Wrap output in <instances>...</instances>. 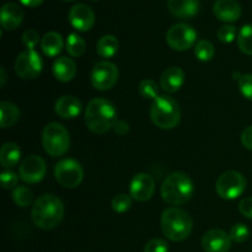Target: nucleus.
<instances>
[{"mask_svg": "<svg viewBox=\"0 0 252 252\" xmlns=\"http://www.w3.org/2000/svg\"><path fill=\"white\" fill-rule=\"evenodd\" d=\"M64 204L56 194H42L32 206V220L34 225L43 230H52L62 223L64 218Z\"/></svg>", "mask_w": 252, "mask_h": 252, "instance_id": "nucleus-1", "label": "nucleus"}, {"mask_svg": "<svg viewBox=\"0 0 252 252\" xmlns=\"http://www.w3.org/2000/svg\"><path fill=\"white\" fill-rule=\"evenodd\" d=\"M117 122V111L106 98H94L85 110L86 127L95 134H106Z\"/></svg>", "mask_w": 252, "mask_h": 252, "instance_id": "nucleus-2", "label": "nucleus"}, {"mask_svg": "<svg viewBox=\"0 0 252 252\" xmlns=\"http://www.w3.org/2000/svg\"><path fill=\"white\" fill-rule=\"evenodd\" d=\"M161 230L169 240L179 243L187 239L193 228L191 216L177 207L166 208L161 214Z\"/></svg>", "mask_w": 252, "mask_h": 252, "instance_id": "nucleus-3", "label": "nucleus"}, {"mask_svg": "<svg viewBox=\"0 0 252 252\" xmlns=\"http://www.w3.org/2000/svg\"><path fill=\"white\" fill-rule=\"evenodd\" d=\"M161 197L167 204L180 206L192 198L194 186L191 177L181 171H175L164 180L161 186Z\"/></svg>", "mask_w": 252, "mask_h": 252, "instance_id": "nucleus-4", "label": "nucleus"}, {"mask_svg": "<svg viewBox=\"0 0 252 252\" xmlns=\"http://www.w3.org/2000/svg\"><path fill=\"white\" fill-rule=\"evenodd\" d=\"M150 118L157 127L161 129H172L181 120V110L175 98L170 96H159L150 106Z\"/></svg>", "mask_w": 252, "mask_h": 252, "instance_id": "nucleus-5", "label": "nucleus"}, {"mask_svg": "<svg viewBox=\"0 0 252 252\" xmlns=\"http://www.w3.org/2000/svg\"><path fill=\"white\" fill-rule=\"evenodd\" d=\"M42 145L44 152L51 157H63L70 147L69 132L61 123H48L42 133Z\"/></svg>", "mask_w": 252, "mask_h": 252, "instance_id": "nucleus-6", "label": "nucleus"}, {"mask_svg": "<svg viewBox=\"0 0 252 252\" xmlns=\"http://www.w3.org/2000/svg\"><path fill=\"white\" fill-rule=\"evenodd\" d=\"M246 179L238 171H226L218 177L216 182V191L223 199H235L240 197L246 189Z\"/></svg>", "mask_w": 252, "mask_h": 252, "instance_id": "nucleus-7", "label": "nucleus"}, {"mask_svg": "<svg viewBox=\"0 0 252 252\" xmlns=\"http://www.w3.org/2000/svg\"><path fill=\"white\" fill-rule=\"evenodd\" d=\"M54 177L61 186L65 189H75L83 182L84 170L76 160L63 159L56 164Z\"/></svg>", "mask_w": 252, "mask_h": 252, "instance_id": "nucleus-8", "label": "nucleus"}, {"mask_svg": "<svg viewBox=\"0 0 252 252\" xmlns=\"http://www.w3.org/2000/svg\"><path fill=\"white\" fill-rule=\"evenodd\" d=\"M120 78L118 68L113 63L107 61L98 62L91 70V85L98 91H107L117 84Z\"/></svg>", "mask_w": 252, "mask_h": 252, "instance_id": "nucleus-9", "label": "nucleus"}, {"mask_svg": "<svg viewBox=\"0 0 252 252\" xmlns=\"http://www.w3.org/2000/svg\"><path fill=\"white\" fill-rule=\"evenodd\" d=\"M197 41V32L187 24H176L169 29L166 42L174 51L184 52L191 48Z\"/></svg>", "mask_w": 252, "mask_h": 252, "instance_id": "nucleus-10", "label": "nucleus"}, {"mask_svg": "<svg viewBox=\"0 0 252 252\" xmlns=\"http://www.w3.org/2000/svg\"><path fill=\"white\" fill-rule=\"evenodd\" d=\"M42 58L34 49H26L17 56L15 71L24 80L34 79L42 73Z\"/></svg>", "mask_w": 252, "mask_h": 252, "instance_id": "nucleus-11", "label": "nucleus"}, {"mask_svg": "<svg viewBox=\"0 0 252 252\" xmlns=\"http://www.w3.org/2000/svg\"><path fill=\"white\" fill-rule=\"evenodd\" d=\"M46 162L38 155L26 157L20 164V179L26 184H37L46 176Z\"/></svg>", "mask_w": 252, "mask_h": 252, "instance_id": "nucleus-12", "label": "nucleus"}, {"mask_svg": "<svg viewBox=\"0 0 252 252\" xmlns=\"http://www.w3.org/2000/svg\"><path fill=\"white\" fill-rule=\"evenodd\" d=\"M155 182L149 174L140 172L130 181L129 196L138 202H147L154 196Z\"/></svg>", "mask_w": 252, "mask_h": 252, "instance_id": "nucleus-13", "label": "nucleus"}, {"mask_svg": "<svg viewBox=\"0 0 252 252\" xmlns=\"http://www.w3.org/2000/svg\"><path fill=\"white\" fill-rule=\"evenodd\" d=\"M68 19L71 26L80 32L89 31L95 24V14L93 9L86 4L73 5L69 10Z\"/></svg>", "mask_w": 252, "mask_h": 252, "instance_id": "nucleus-14", "label": "nucleus"}, {"mask_svg": "<svg viewBox=\"0 0 252 252\" xmlns=\"http://www.w3.org/2000/svg\"><path fill=\"white\" fill-rule=\"evenodd\" d=\"M231 243L230 235L221 229H211L202 238V248L206 252H228Z\"/></svg>", "mask_w": 252, "mask_h": 252, "instance_id": "nucleus-15", "label": "nucleus"}, {"mask_svg": "<svg viewBox=\"0 0 252 252\" xmlns=\"http://www.w3.org/2000/svg\"><path fill=\"white\" fill-rule=\"evenodd\" d=\"M213 14L224 22H234L240 19L241 6L236 0H217L213 5Z\"/></svg>", "mask_w": 252, "mask_h": 252, "instance_id": "nucleus-16", "label": "nucleus"}, {"mask_svg": "<svg viewBox=\"0 0 252 252\" xmlns=\"http://www.w3.org/2000/svg\"><path fill=\"white\" fill-rule=\"evenodd\" d=\"M24 19V11L16 2H5L0 10V22L2 29L15 30L21 25Z\"/></svg>", "mask_w": 252, "mask_h": 252, "instance_id": "nucleus-17", "label": "nucleus"}, {"mask_svg": "<svg viewBox=\"0 0 252 252\" xmlns=\"http://www.w3.org/2000/svg\"><path fill=\"white\" fill-rule=\"evenodd\" d=\"M81 102L79 98L71 95H64L56 101L54 110L56 113L63 120H73L78 117L81 112Z\"/></svg>", "mask_w": 252, "mask_h": 252, "instance_id": "nucleus-18", "label": "nucleus"}, {"mask_svg": "<svg viewBox=\"0 0 252 252\" xmlns=\"http://www.w3.org/2000/svg\"><path fill=\"white\" fill-rule=\"evenodd\" d=\"M185 83V73L179 66H170L165 69L160 76V86L166 93H176Z\"/></svg>", "mask_w": 252, "mask_h": 252, "instance_id": "nucleus-19", "label": "nucleus"}, {"mask_svg": "<svg viewBox=\"0 0 252 252\" xmlns=\"http://www.w3.org/2000/svg\"><path fill=\"white\" fill-rule=\"evenodd\" d=\"M167 9L180 19L193 17L199 10V0H167Z\"/></svg>", "mask_w": 252, "mask_h": 252, "instance_id": "nucleus-20", "label": "nucleus"}, {"mask_svg": "<svg viewBox=\"0 0 252 252\" xmlns=\"http://www.w3.org/2000/svg\"><path fill=\"white\" fill-rule=\"evenodd\" d=\"M53 75L61 83H69L76 75V64L68 57H61L53 63Z\"/></svg>", "mask_w": 252, "mask_h": 252, "instance_id": "nucleus-21", "label": "nucleus"}, {"mask_svg": "<svg viewBox=\"0 0 252 252\" xmlns=\"http://www.w3.org/2000/svg\"><path fill=\"white\" fill-rule=\"evenodd\" d=\"M63 37L56 31H49L42 37L41 49L47 57H56L63 51Z\"/></svg>", "mask_w": 252, "mask_h": 252, "instance_id": "nucleus-22", "label": "nucleus"}, {"mask_svg": "<svg viewBox=\"0 0 252 252\" xmlns=\"http://www.w3.org/2000/svg\"><path fill=\"white\" fill-rule=\"evenodd\" d=\"M21 158V149L16 143L7 142L2 144L0 149V164L5 169H11L16 166Z\"/></svg>", "mask_w": 252, "mask_h": 252, "instance_id": "nucleus-23", "label": "nucleus"}, {"mask_svg": "<svg viewBox=\"0 0 252 252\" xmlns=\"http://www.w3.org/2000/svg\"><path fill=\"white\" fill-rule=\"evenodd\" d=\"M20 118V110L15 103L10 101H2L0 103V126L2 129L16 125Z\"/></svg>", "mask_w": 252, "mask_h": 252, "instance_id": "nucleus-24", "label": "nucleus"}, {"mask_svg": "<svg viewBox=\"0 0 252 252\" xmlns=\"http://www.w3.org/2000/svg\"><path fill=\"white\" fill-rule=\"evenodd\" d=\"M120 48V42L112 34H105L101 37L96 44V51H97L98 56L102 58H111L115 56Z\"/></svg>", "mask_w": 252, "mask_h": 252, "instance_id": "nucleus-25", "label": "nucleus"}, {"mask_svg": "<svg viewBox=\"0 0 252 252\" xmlns=\"http://www.w3.org/2000/svg\"><path fill=\"white\" fill-rule=\"evenodd\" d=\"M65 46L69 56L74 57V58L81 57L86 51V43L84 41V38L81 36H79L78 33H74V32L68 36Z\"/></svg>", "mask_w": 252, "mask_h": 252, "instance_id": "nucleus-26", "label": "nucleus"}, {"mask_svg": "<svg viewBox=\"0 0 252 252\" xmlns=\"http://www.w3.org/2000/svg\"><path fill=\"white\" fill-rule=\"evenodd\" d=\"M238 46L243 53L252 56V25L241 27L238 34Z\"/></svg>", "mask_w": 252, "mask_h": 252, "instance_id": "nucleus-27", "label": "nucleus"}, {"mask_svg": "<svg viewBox=\"0 0 252 252\" xmlns=\"http://www.w3.org/2000/svg\"><path fill=\"white\" fill-rule=\"evenodd\" d=\"M214 54H216V49H214L213 43L211 41L201 39L194 46V56L201 62H209L213 58Z\"/></svg>", "mask_w": 252, "mask_h": 252, "instance_id": "nucleus-28", "label": "nucleus"}, {"mask_svg": "<svg viewBox=\"0 0 252 252\" xmlns=\"http://www.w3.org/2000/svg\"><path fill=\"white\" fill-rule=\"evenodd\" d=\"M32 191L26 186H19L12 192V199L21 208H26L32 203Z\"/></svg>", "mask_w": 252, "mask_h": 252, "instance_id": "nucleus-29", "label": "nucleus"}, {"mask_svg": "<svg viewBox=\"0 0 252 252\" xmlns=\"http://www.w3.org/2000/svg\"><path fill=\"white\" fill-rule=\"evenodd\" d=\"M140 96L144 98H152L155 100L157 97H159V88H158V84L155 83L152 79H144L143 81H140L139 88H138Z\"/></svg>", "mask_w": 252, "mask_h": 252, "instance_id": "nucleus-30", "label": "nucleus"}, {"mask_svg": "<svg viewBox=\"0 0 252 252\" xmlns=\"http://www.w3.org/2000/svg\"><path fill=\"white\" fill-rule=\"evenodd\" d=\"M111 206L116 213H125L132 207V197L126 193L117 194V196L113 197Z\"/></svg>", "mask_w": 252, "mask_h": 252, "instance_id": "nucleus-31", "label": "nucleus"}, {"mask_svg": "<svg viewBox=\"0 0 252 252\" xmlns=\"http://www.w3.org/2000/svg\"><path fill=\"white\" fill-rule=\"evenodd\" d=\"M229 235H230L231 240H233L234 243L241 244V243H245V241L248 240L249 235H250V230H249V228L245 225V224L239 223V224H235V225L230 229Z\"/></svg>", "mask_w": 252, "mask_h": 252, "instance_id": "nucleus-32", "label": "nucleus"}, {"mask_svg": "<svg viewBox=\"0 0 252 252\" xmlns=\"http://www.w3.org/2000/svg\"><path fill=\"white\" fill-rule=\"evenodd\" d=\"M218 38L223 43H231L236 37V27L233 25H223L218 30Z\"/></svg>", "mask_w": 252, "mask_h": 252, "instance_id": "nucleus-33", "label": "nucleus"}, {"mask_svg": "<svg viewBox=\"0 0 252 252\" xmlns=\"http://www.w3.org/2000/svg\"><path fill=\"white\" fill-rule=\"evenodd\" d=\"M239 89L244 97L252 101V74H245L239 79Z\"/></svg>", "mask_w": 252, "mask_h": 252, "instance_id": "nucleus-34", "label": "nucleus"}, {"mask_svg": "<svg viewBox=\"0 0 252 252\" xmlns=\"http://www.w3.org/2000/svg\"><path fill=\"white\" fill-rule=\"evenodd\" d=\"M0 180H1L2 189H11L14 187H16L17 181H19V176L14 171H11V170H4L1 172Z\"/></svg>", "mask_w": 252, "mask_h": 252, "instance_id": "nucleus-35", "label": "nucleus"}, {"mask_svg": "<svg viewBox=\"0 0 252 252\" xmlns=\"http://www.w3.org/2000/svg\"><path fill=\"white\" fill-rule=\"evenodd\" d=\"M144 252H169V245L162 239H153L144 246Z\"/></svg>", "mask_w": 252, "mask_h": 252, "instance_id": "nucleus-36", "label": "nucleus"}, {"mask_svg": "<svg viewBox=\"0 0 252 252\" xmlns=\"http://www.w3.org/2000/svg\"><path fill=\"white\" fill-rule=\"evenodd\" d=\"M22 43L27 49H33L39 43V34L36 30H26L22 34Z\"/></svg>", "mask_w": 252, "mask_h": 252, "instance_id": "nucleus-37", "label": "nucleus"}, {"mask_svg": "<svg viewBox=\"0 0 252 252\" xmlns=\"http://www.w3.org/2000/svg\"><path fill=\"white\" fill-rule=\"evenodd\" d=\"M239 211L245 218L252 219V197H246L239 203Z\"/></svg>", "mask_w": 252, "mask_h": 252, "instance_id": "nucleus-38", "label": "nucleus"}, {"mask_svg": "<svg viewBox=\"0 0 252 252\" xmlns=\"http://www.w3.org/2000/svg\"><path fill=\"white\" fill-rule=\"evenodd\" d=\"M241 143L246 149L252 150V126L244 129L243 134H241Z\"/></svg>", "mask_w": 252, "mask_h": 252, "instance_id": "nucleus-39", "label": "nucleus"}, {"mask_svg": "<svg viewBox=\"0 0 252 252\" xmlns=\"http://www.w3.org/2000/svg\"><path fill=\"white\" fill-rule=\"evenodd\" d=\"M113 130H115L116 134L118 135H126L128 132H129V125H128L126 121L117 120V122L113 126Z\"/></svg>", "mask_w": 252, "mask_h": 252, "instance_id": "nucleus-40", "label": "nucleus"}, {"mask_svg": "<svg viewBox=\"0 0 252 252\" xmlns=\"http://www.w3.org/2000/svg\"><path fill=\"white\" fill-rule=\"evenodd\" d=\"M20 2L26 6H31V7H36L38 5H41L43 2V0H20Z\"/></svg>", "mask_w": 252, "mask_h": 252, "instance_id": "nucleus-41", "label": "nucleus"}, {"mask_svg": "<svg viewBox=\"0 0 252 252\" xmlns=\"http://www.w3.org/2000/svg\"><path fill=\"white\" fill-rule=\"evenodd\" d=\"M0 73H1V81H0V85L4 86L5 83H6V73H5V69H0Z\"/></svg>", "mask_w": 252, "mask_h": 252, "instance_id": "nucleus-42", "label": "nucleus"}, {"mask_svg": "<svg viewBox=\"0 0 252 252\" xmlns=\"http://www.w3.org/2000/svg\"><path fill=\"white\" fill-rule=\"evenodd\" d=\"M65 1H71V0H65Z\"/></svg>", "mask_w": 252, "mask_h": 252, "instance_id": "nucleus-43", "label": "nucleus"}]
</instances>
